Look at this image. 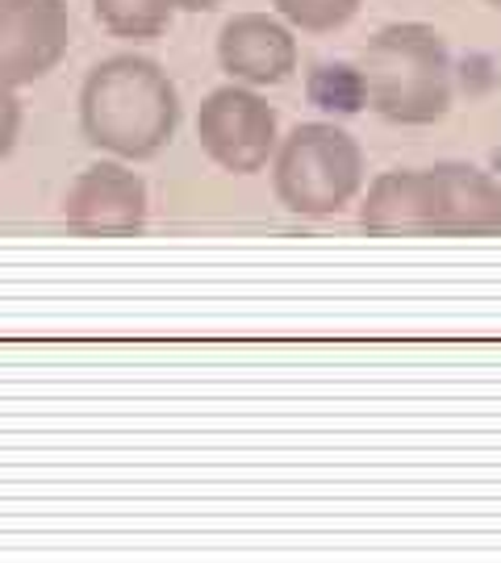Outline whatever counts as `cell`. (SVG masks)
Segmentation results:
<instances>
[{"label":"cell","instance_id":"cell-7","mask_svg":"<svg viewBox=\"0 0 501 563\" xmlns=\"http://www.w3.org/2000/svg\"><path fill=\"white\" fill-rule=\"evenodd\" d=\"M297 38L281 18L235 13L218 34V63L235 84L272 88L297 71Z\"/></svg>","mask_w":501,"mask_h":563},{"label":"cell","instance_id":"cell-2","mask_svg":"<svg viewBox=\"0 0 501 563\" xmlns=\"http://www.w3.org/2000/svg\"><path fill=\"white\" fill-rule=\"evenodd\" d=\"M363 101L393 125H431L451 109V51L435 25H384L360 55Z\"/></svg>","mask_w":501,"mask_h":563},{"label":"cell","instance_id":"cell-9","mask_svg":"<svg viewBox=\"0 0 501 563\" xmlns=\"http://www.w3.org/2000/svg\"><path fill=\"white\" fill-rule=\"evenodd\" d=\"M435 172H439V239L501 234V180L464 163H447Z\"/></svg>","mask_w":501,"mask_h":563},{"label":"cell","instance_id":"cell-1","mask_svg":"<svg viewBox=\"0 0 501 563\" xmlns=\"http://www.w3.org/2000/svg\"><path fill=\"white\" fill-rule=\"evenodd\" d=\"M181 125V92L155 59L113 55L80 88V130L113 159H155Z\"/></svg>","mask_w":501,"mask_h":563},{"label":"cell","instance_id":"cell-14","mask_svg":"<svg viewBox=\"0 0 501 563\" xmlns=\"http://www.w3.org/2000/svg\"><path fill=\"white\" fill-rule=\"evenodd\" d=\"M489 4H498V9H501V0H489Z\"/></svg>","mask_w":501,"mask_h":563},{"label":"cell","instance_id":"cell-11","mask_svg":"<svg viewBox=\"0 0 501 563\" xmlns=\"http://www.w3.org/2000/svg\"><path fill=\"white\" fill-rule=\"evenodd\" d=\"M276 13L305 34H330L360 13L363 0H272Z\"/></svg>","mask_w":501,"mask_h":563},{"label":"cell","instance_id":"cell-6","mask_svg":"<svg viewBox=\"0 0 501 563\" xmlns=\"http://www.w3.org/2000/svg\"><path fill=\"white\" fill-rule=\"evenodd\" d=\"M72 46L63 0H0V84L25 88L51 76Z\"/></svg>","mask_w":501,"mask_h":563},{"label":"cell","instance_id":"cell-3","mask_svg":"<svg viewBox=\"0 0 501 563\" xmlns=\"http://www.w3.org/2000/svg\"><path fill=\"white\" fill-rule=\"evenodd\" d=\"M272 184L288 213L330 218L360 197L363 151L339 125L305 121L272 155Z\"/></svg>","mask_w":501,"mask_h":563},{"label":"cell","instance_id":"cell-12","mask_svg":"<svg viewBox=\"0 0 501 563\" xmlns=\"http://www.w3.org/2000/svg\"><path fill=\"white\" fill-rule=\"evenodd\" d=\"M18 139H21L18 88H4V84H0V159H9V155H13Z\"/></svg>","mask_w":501,"mask_h":563},{"label":"cell","instance_id":"cell-4","mask_svg":"<svg viewBox=\"0 0 501 563\" xmlns=\"http://www.w3.org/2000/svg\"><path fill=\"white\" fill-rule=\"evenodd\" d=\"M200 151L230 176H260L281 146L276 109L251 84H226L200 101Z\"/></svg>","mask_w":501,"mask_h":563},{"label":"cell","instance_id":"cell-5","mask_svg":"<svg viewBox=\"0 0 501 563\" xmlns=\"http://www.w3.org/2000/svg\"><path fill=\"white\" fill-rule=\"evenodd\" d=\"M146 184L126 159L84 167L63 197V222L80 239H126L146 225Z\"/></svg>","mask_w":501,"mask_h":563},{"label":"cell","instance_id":"cell-10","mask_svg":"<svg viewBox=\"0 0 501 563\" xmlns=\"http://www.w3.org/2000/svg\"><path fill=\"white\" fill-rule=\"evenodd\" d=\"M97 21L113 38L151 42L176 18V0H92Z\"/></svg>","mask_w":501,"mask_h":563},{"label":"cell","instance_id":"cell-8","mask_svg":"<svg viewBox=\"0 0 501 563\" xmlns=\"http://www.w3.org/2000/svg\"><path fill=\"white\" fill-rule=\"evenodd\" d=\"M360 225L368 234L439 239V172L401 167L377 176L360 205Z\"/></svg>","mask_w":501,"mask_h":563},{"label":"cell","instance_id":"cell-13","mask_svg":"<svg viewBox=\"0 0 501 563\" xmlns=\"http://www.w3.org/2000/svg\"><path fill=\"white\" fill-rule=\"evenodd\" d=\"M221 0H176V9L184 13H205V9H218Z\"/></svg>","mask_w":501,"mask_h":563}]
</instances>
